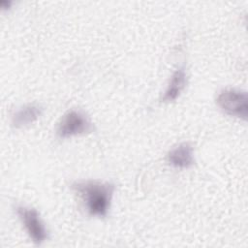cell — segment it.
Instances as JSON below:
<instances>
[{"instance_id":"52a82bcc","label":"cell","mask_w":248,"mask_h":248,"mask_svg":"<svg viewBox=\"0 0 248 248\" xmlns=\"http://www.w3.org/2000/svg\"><path fill=\"white\" fill-rule=\"evenodd\" d=\"M186 79H187V76H186L185 67L180 66L173 72V74L170 79V82L167 86V89L165 90L164 95L160 99L161 102L170 103V102H173L174 100H176L178 98V96L180 95L181 91L185 87Z\"/></svg>"},{"instance_id":"8992f818","label":"cell","mask_w":248,"mask_h":248,"mask_svg":"<svg viewBox=\"0 0 248 248\" xmlns=\"http://www.w3.org/2000/svg\"><path fill=\"white\" fill-rule=\"evenodd\" d=\"M44 111V108L37 103L27 104L18 108L12 115V125L15 128H22L36 121Z\"/></svg>"},{"instance_id":"ba28073f","label":"cell","mask_w":248,"mask_h":248,"mask_svg":"<svg viewBox=\"0 0 248 248\" xmlns=\"http://www.w3.org/2000/svg\"><path fill=\"white\" fill-rule=\"evenodd\" d=\"M13 4L12 1H7V0H2L0 1V6L2 9H9L11 7V5Z\"/></svg>"},{"instance_id":"3957f363","label":"cell","mask_w":248,"mask_h":248,"mask_svg":"<svg viewBox=\"0 0 248 248\" xmlns=\"http://www.w3.org/2000/svg\"><path fill=\"white\" fill-rule=\"evenodd\" d=\"M94 126L89 117L78 109L68 110L59 120L56 127V135L59 139L84 135L93 132Z\"/></svg>"},{"instance_id":"5b68a950","label":"cell","mask_w":248,"mask_h":248,"mask_svg":"<svg viewBox=\"0 0 248 248\" xmlns=\"http://www.w3.org/2000/svg\"><path fill=\"white\" fill-rule=\"evenodd\" d=\"M167 162L175 169H188L194 165V150L189 142H181L167 154Z\"/></svg>"},{"instance_id":"7a4b0ae2","label":"cell","mask_w":248,"mask_h":248,"mask_svg":"<svg viewBox=\"0 0 248 248\" xmlns=\"http://www.w3.org/2000/svg\"><path fill=\"white\" fill-rule=\"evenodd\" d=\"M216 104L226 114L247 120L248 95L246 91L236 88H224L218 93Z\"/></svg>"},{"instance_id":"277c9868","label":"cell","mask_w":248,"mask_h":248,"mask_svg":"<svg viewBox=\"0 0 248 248\" xmlns=\"http://www.w3.org/2000/svg\"><path fill=\"white\" fill-rule=\"evenodd\" d=\"M15 210L32 241L36 245L43 244L48 238V232L39 212L35 208L20 204L15 206Z\"/></svg>"},{"instance_id":"6da1fadb","label":"cell","mask_w":248,"mask_h":248,"mask_svg":"<svg viewBox=\"0 0 248 248\" xmlns=\"http://www.w3.org/2000/svg\"><path fill=\"white\" fill-rule=\"evenodd\" d=\"M71 188L82 199L86 210L91 216L104 218L108 215L115 189L113 183L93 180L76 181L71 184Z\"/></svg>"}]
</instances>
